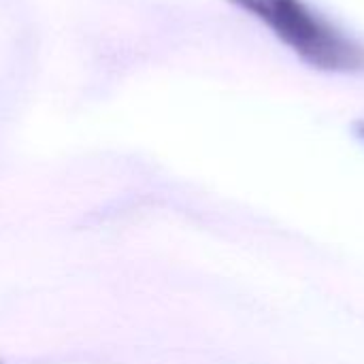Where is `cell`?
Instances as JSON below:
<instances>
[{
  "instance_id": "obj_1",
  "label": "cell",
  "mask_w": 364,
  "mask_h": 364,
  "mask_svg": "<svg viewBox=\"0 0 364 364\" xmlns=\"http://www.w3.org/2000/svg\"><path fill=\"white\" fill-rule=\"evenodd\" d=\"M264 23L307 66L324 73H363L364 45L305 0H228Z\"/></svg>"
},
{
  "instance_id": "obj_2",
  "label": "cell",
  "mask_w": 364,
  "mask_h": 364,
  "mask_svg": "<svg viewBox=\"0 0 364 364\" xmlns=\"http://www.w3.org/2000/svg\"><path fill=\"white\" fill-rule=\"evenodd\" d=\"M356 136H358V139L364 143V122L356 124Z\"/></svg>"
}]
</instances>
